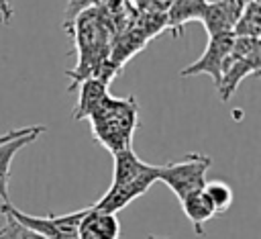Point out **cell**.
<instances>
[{
    "label": "cell",
    "mask_w": 261,
    "mask_h": 239,
    "mask_svg": "<svg viewBox=\"0 0 261 239\" xmlns=\"http://www.w3.org/2000/svg\"><path fill=\"white\" fill-rule=\"evenodd\" d=\"M67 33L73 35L75 53H77L75 67L65 74L71 80L69 90H73L80 86V82H84L88 78H98V74L110 53L112 29H110V22L100 6V8L82 12L71 22Z\"/></svg>",
    "instance_id": "6da1fadb"
},
{
    "label": "cell",
    "mask_w": 261,
    "mask_h": 239,
    "mask_svg": "<svg viewBox=\"0 0 261 239\" xmlns=\"http://www.w3.org/2000/svg\"><path fill=\"white\" fill-rule=\"evenodd\" d=\"M94 139L110 153L130 147L133 135L139 127V106L133 96L116 98L106 94L102 102L88 116Z\"/></svg>",
    "instance_id": "7a4b0ae2"
},
{
    "label": "cell",
    "mask_w": 261,
    "mask_h": 239,
    "mask_svg": "<svg viewBox=\"0 0 261 239\" xmlns=\"http://www.w3.org/2000/svg\"><path fill=\"white\" fill-rule=\"evenodd\" d=\"M259 71H261V41L249 37H234L232 47L222 63L220 82L216 86L220 100L226 102L245 78L257 76Z\"/></svg>",
    "instance_id": "3957f363"
},
{
    "label": "cell",
    "mask_w": 261,
    "mask_h": 239,
    "mask_svg": "<svg viewBox=\"0 0 261 239\" xmlns=\"http://www.w3.org/2000/svg\"><path fill=\"white\" fill-rule=\"evenodd\" d=\"M212 165V157L204 153H186L177 161H167L159 165L157 180H161L179 200L204 188L206 174Z\"/></svg>",
    "instance_id": "277c9868"
},
{
    "label": "cell",
    "mask_w": 261,
    "mask_h": 239,
    "mask_svg": "<svg viewBox=\"0 0 261 239\" xmlns=\"http://www.w3.org/2000/svg\"><path fill=\"white\" fill-rule=\"evenodd\" d=\"M86 208L73 210V212H67V214L35 217V214H27V212L18 210L10 202H4L0 206V212L4 217H12L20 225L29 227L31 231H35V233H39V235H43L47 239H77V225H80Z\"/></svg>",
    "instance_id": "5b68a950"
},
{
    "label": "cell",
    "mask_w": 261,
    "mask_h": 239,
    "mask_svg": "<svg viewBox=\"0 0 261 239\" xmlns=\"http://www.w3.org/2000/svg\"><path fill=\"white\" fill-rule=\"evenodd\" d=\"M232 41H234V35H232V33L208 37V45H206L204 53L200 55V59H196L194 63L186 65V67L179 71V76L192 78V76L208 74V76L214 80V84L218 86L220 74H222V63H224V57L228 55V51H230V47H232Z\"/></svg>",
    "instance_id": "8992f818"
},
{
    "label": "cell",
    "mask_w": 261,
    "mask_h": 239,
    "mask_svg": "<svg viewBox=\"0 0 261 239\" xmlns=\"http://www.w3.org/2000/svg\"><path fill=\"white\" fill-rule=\"evenodd\" d=\"M118 237H120V223L116 214L102 212L92 206L86 208L77 225V239H118Z\"/></svg>",
    "instance_id": "52a82bcc"
},
{
    "label": "cell",
    "mask_w": 261,
    "mask_h": 239,
    "mask_svg": "<svg viewBox=\"0 0 261 239\" xmlns=\"http://www.w3.org/2000/svg\"><path fill=\"white\" fill-rule=\"evenodd\" d=\"M43 133H45V125H33L29 133L0 143V198L4 202H8V178H10V165H12L14 155L29 143L37 141Z\"/></svg>",
    "instance_id": "ba28073f"
},
{
    "label": "cell",
    "mask_w": 261,
    "mask_h": 239,
    "mask_svg": "<svg viewBox=\"0 0 261 239\" xmlns=\"http://www.w3.org/2000/svg\"><path fill=\"white\" fill-rule=\"evenodd\" d=\"M114 155V174H112V184L110 186H124V184H130L151 172L157 170V165H151L147 161H143L135 151L133 147H124Z\"/></svg>",
    "instance_id": "9c48e42d"
},
{
    "label": "cell",
    "mask_w": 261,
    "mask_h": 239,
    "mask_svg": "<svg viewBox=\"0 0 261 239\" xmlns=\"http://www.w3.org/2000/svg\"><path fill=\"white\" fill-rule=\"evenodd\" d=\"M206 2L204 0H173L165 14V29L171 31L173 37L184 35V27L192 20H200L204 16Z\"/></svg>",
    "instance_id": "30bf717a"
},
{
    "label": "cell",
    "mask_w": 261,
    "mask_h": 239,
    "mask_svg": "<svg viewBox=\"0 0 261 239\" xmlns=\"http://www.w3.org/2000/svg\"><path fill=\"white\" fill-rule=\"evenodd\" d=\"M179 202H181L184 214L188 217V221H190L192 227H194V233L202 237V235H204V225H206L210 219L216 217L214 206L210 204V200L206 198V194H204L202 190H198V192H194V194H188V196L181 198Z\"/></svg>",
    "instance_id": "8fae6325"
},
{
    "label": "cell",
    "mask_w": 261,
    "mask_h": 239,
    "mask_svg": "<svg viewBox=\"0 0 261 239\" xmlns=\"http://www.w3.org/2000/svg\"><path fill=\"white\" fill-rule=\"evenodd\" d=\"M77 88H80V98L73 108V118L82 121V118H88L94 112V108L102 102V98L108 94V86L98 78H88L80 82Z\"/></svg>",
    "instance_id": "7c38bea8"
},
{
    "label": "cell",
    "mask_w": 261,
    "mask_h": 239,
    "mask_svg": "<svg viewBox=\"0 0 261 239\" xmlns=\"http://www.w3.org/2000/svg\"><path fill=\"white\" fill-rule=\"evenodd\" d=\"M234 37H249L259 39L261 37V2L259 0H247L241 16L237 18L232 27Z\"/></svg>",
    "instance_id": "4fadbf2b"
},
{
    "label": "cell",
    "mask_w": 261,
    "mask_h": 239,
    "mask_svg": "<svg viewBox=\"0 0 261 239\" xmlns=\"http://www.w3.org/2000/svg\"><path fill=\"white\" fill-rule=\"evenodd\" d=\"M202 192L206 194V198L210 200V204L214 206L216 214L220 212H226L232 204V188L220 180H212V182H206Z\"/></svg>",
    "instance_id": "5bb4252c"
},
{
    "label": "cell",
    "mask_w": 261,
    "mask_h": 239,
    "mask_svg": "<svg viewBox=\"0 0 261 239\" xmlns=\"http://www.w3.org/2000/svg\"><path fill=\"white\" fill-rule=\"evenodd\" d=\"M104 4H106V0H67L65 10H63V14H65V18H63V29L67 31V29L71 27V22H73L82 12L92 10V8H100V6H104Z\"/></svg>",
    "instance_id": "9a60e30c"
},
{
    "label": "cell",
    "mask_w": 261,
    "mask_h": 239,
    "mask_svg": "<svg viewBox=\"0 0 261 239\" xmlns=\"http://www.w3.org/2000/svg\"><path fill=\"white\" fill-rule=\"evenodd\" d=\"M4 219H6V223H4V227H0V239H47V237L31 231L29 227L20 225L12 217H4Z\"/></svg>",
    "instance_id": "2e32d148"
},
{
    "label": "cell",
    "mask_w": 261,
    "mask_h": 239,
    "mask_svg": "<svg viewBox=\"0 0 261 239\" xmlns=\"http://www.w3.org/2000/svg\"><path fill=\"white\" fill-rule=\"evenodd\" d=\"M173 0H133L139 14H157L165 16Z\"/></svg>",
    "instance_id": "e0dca14e"
},
{
    "label": "cell",
    "mask_w": 261,
    "mask_h": 239,
    "mask_svg": "<svg viewBox=\"0 0 261 239\" xmlns=\"http://www.w3.org/2000/svg\"><path fill=\"white\" fill-rule=\"evenodd\" d=\"M12 14H14V10H12L10 2L8 0H0V25H10Z\"/></svg>",
    "instance_id": "ac0fdd59"
},
{
    "label": "cell",
    "mask_w": 261,
    "mask_h": 239,
    "mask_svg": "<svg viewBox=\"0 0 261 239\" xmlns=\"http://www.w3.org/2000/svg\"><path fill=\"white\" fill-rule=\"evenodd\" d=\"M31 127H33V125H29V127H20V129H12V131H6V133H2V135H0V143H4V141H10V139H14V137H20V135L29 133V131H31Z\"/></svg>",
    "instance_id": "d6986e66"
},
{
    "label": "cell",
    "mask_w": 261,
    "mask_h": 239,
    "mask_svg": "<svg viewBox=\"0 0 261 239\" xmlns=\"http://www.w3.org/2000/svg\"><path fill=\"white\" fill-rule=\"evenodd\" d=\"M147 239H173V237H159V235H147Z\"/></svg>",
    "instance_id": "ffe728a7"
},
{
    "label": "cell",
    "mask_w": 261,
    "mask_h": 239,
    "mask_svg": "<svg viewBox=\"0 0 261 239\" xmlns=\"http://www.w3.org/2000/svg\"><path fill=\"white\" fill-rule=\"evenodd\" d=\"M206 4H220V2H226V0H204Z\"/></svg>",
    "instance_id": "44dd1931"
},
{
    "label": "cell",
    "mask_w": 261,
    "mask_h": 239,
    "mask_svg": "<svg viewBox=\"0 0 261 239\" xmlns=\"http://www.w3.org/2000/svg\"><path fill=\"white\" fill-rule=\"evenodd\" d=\"M8 2H10V0H8Z\"/></svg>",
    "instance_id": "7402d4cb"
}]
</instances>
